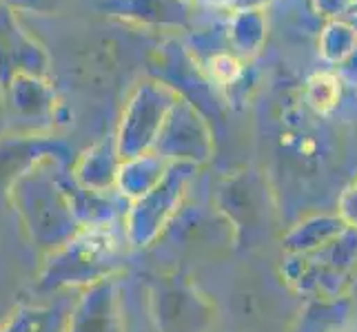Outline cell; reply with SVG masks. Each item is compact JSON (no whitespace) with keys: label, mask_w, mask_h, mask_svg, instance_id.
I'll use <instances>...</instances> for the list:
<instances>
[]
</instances>
